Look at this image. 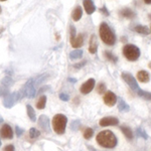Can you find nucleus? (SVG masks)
<instances>
[{
    "label": "nucleus",
    "mask_w": 151,
    "mask_h": 151,
    "mask_svg": "<svg viewBox=\"0 0 151 151\" xmlns=\"http://www.w3.org/2000/svg\"><path fill=\"white\" fill-rule=\"evenodd\" d=\"M40 135V132L37 130V129H35V128H31V129H29V136H30V138H37L38 136Z\"/></svg>",
    "instance_id": "nucleus-30"
},
{
    "label": "nucleus",
    "mask_w": 151,
    "mask_h": 151,
    "mask_svg": "<svg viewBox=\"0 0 151 151\" xmlns=\"http://www.w3.org/2000/svg\"><path fill=\"white\" fill-rule=\"evenodd\" d=\"M82 15H83V10L81 6H77L72 12V17L75 21H79L82 18Z\"/></svg>",
    "instance_id": "nucleus-19"
},
{
    "label": "nucleus",
    "mask_w": 151,
    "mask_h": 151,
    "mask_svg": "<svg viewBox=\"0 0 151 151\" xmlns=\"http://www.w3.org/2000/svg\"><path fill=\"white\" fill-rule=\"evenodd\" d=\"M97 50H98V42H97V38L96 35H92L91 38H90V45H89V52L94 55V53L97 52Z\"/></svg>",
    "instance_id": "nucleus-17"
},
{
    "label": "nucleus",
    "mask_w": 151,
    "mask_h": 151,
    "mask_svg": "<svg viewBox=\"0 0 151 151\" xmlns=\"http://www.w3.org/2000/svg\"><path fill=\"white\" fill-rule=\"evenodd\" d=\"M119 13H120V15H122L123 17L128 18V19H134V18L136 17V13H135V12H134L132 9L128 8V7L121 9V10L119 11Z\"/></svg>",
    "instance_id": "nucleus-16"
},
{
    "label": "nucleus",
    "mask_w": 151,
    "mask_h": 151,
    "mask_svg": "<svg viewBox=\"0 0 151 151\" xmlns=\"http://www.w3.org/2000/svg\"><path fill=\"white\" fill-rule=\"evenodd\" d=\"M146 4H151V0H143Z\"/></svg>",
    "instance_id": "nucleus-41"
},
{
    "label": "nucleus",
    "mask_w": 151,
    "mask_h": 151,
    "mask_svg": "<svg viewBox=\"0 0 151 151\" xmlns=\"http://www.w3.org/2000/svg\"><path fill=\"white\" fill-rule=\"evenodd\" d=\"M4 151H15V148H14L13 145H6L4 147Z\"/></svg>",
    "instance_id": "nucleus-37"
},
{
    "label": "nucleus",
    "mask_w": 151,
    "mask_h": 151,
    "mask_svg": "<svg viewBox=\"0 0 151 151\" xmlns=\"http://www.w3.org/2000/svg\"><path fill=\"white\" fill-rule=\"evenodd\" d=\"M136 92H137L138 96L141 97V98H143L144 100H146V101H151V93H149V92L143 91V90H141V89H138Z\"/></svg>",
    "instance_id": "nucleus-23"
},
{
    "label": "nucleus",
    "mask_w": 151,
    "mask_h": 151,
    "mask_svg": "<svg viewBox=\"0 0 151 151\" xmlns=\"http://www.w3.org/2000/svg\"><path fill=\"white\" fill-rule=\"evenodd\" d=\"M38 126L45 131V133L50 132V118L45 115H41L38 118Z\"/></svg>",
    "instance_id": "nucleus-9"
},
{
    "label": "nucleus",
    "mask_w": 151,
    "mask_h": 151,
    "mask_svg": "<svg viewBox=\"0 0 151 151\" xmlns=\"http://www.w3.org/2000/svg\"><path fill=\"white\" fill-rule=\"evenodd\" d=\"M99 35L102 41L108 45H114L116 43V35L115 32L112 30L107 22H102L99 27Z\"/></svg>",
    "instance_id": "nucleus-2"
},
{
    "label": "nucleus",
    "mask_w": 151,
    "mask_h": 151,
    "mask_svg": "<svg viewBox=\"0 0 151 151\" xmlns=\"http://www.w3.org/2000/svg\"><path fill=\"white\" fill-rule=\"evenodd\" d=\"M0 1H6V0H0Z\"/></svg>",
    "instance_id": "nucleus-47"
},
{
    "label": "nucleus",
    "mask_w": 151,
    "mask_h": 151,
    "mask_svg": "<svg viewBox=\"0 0 151 151\" xmlns=\"http://www.w3.org/2000/svg\"><path fill=\"white\" fill-rule=\"evenodd\" d=\"M86 64H87V62H86V60H84V62H82L81 64L74 65V68H76V69H80V68H83L84 65H86Z\"/></svg>",
    "instance_id": "nucleus-38"
},
{
    "label": "nucleus",
    "mask_w": 151,
    "mask_h": 151,
    "mask_svg": "<svg viewBox=\"0 0 151 151\" xmlns=\"http://www.w3.org/2000/svg\"><path fill=\"white\" fill-rule=\"evenodd\" d=\"M8 94H9V88L0 86V97H2V96L5 97L6 95H8Z\"/></svg>",
    "instance_id": "nucleus-33"
},
{
    "label": "nucleus",
    "mask_w": 151,
    "mask_h": 151,
    "mask_svg": "<svg viewBox=\"0 0 151 151\" xmlns=\"http://www.w3.org/2000/svg\"><path fill=\"white\" fill-rule=\"evenodd\" d=\"M123 55L124 57L127 58L130 62H136L138 58H140L141 52L140 48L135 45H131V43H128V45H125L123 47Z\"/></svg>",
    "instance_id": "nucleus-4"
},
{
    "label": "nucleus",
    "mask_w": 151,
    "mask_h": 151,
    "mask_svg": "<svg viewBox=\"0 0 151 151\" xmlns=\"http://www.w3.org/2000/svg\"><path fill=\"white\" fill-rule=\"evenodd\" d=\"M45 105H47V96H41L40 100L37 101V103H36V108L40 109V110H41V109H45Z\"/></svg>",
    "instance_id": "nucleus-26"
},
{
    "label": "nucleus",
    "mask_w": 151,
    "mask_h": 151,
    "mask_svg": "<svg viewBox=\"0 0 151 151\" xmlns=\"http://www.w3.org/2000/svg\"><path fill=\"white\" fill-rule=\"evenodd\" d=\"M118 109H119V111H121V112H128L130 107H129V105H127V103H126L123 99H120L118 103Z\"/></svg>",
    "instance_id": "nucleus-24"
},
{
    "label": "nucleus",
    "mask_w": 151,
    "mask_h": 151,
    "mask_svg": "<svg viewBox=\"0 0 151 151\" xmlns=\"http://www.w3.org/2000/svg\"><path fill=\"white\" fill-rule=\"evenodd\" d=\"M83 5H84V8L86 10L87 14H93L95 11H96V6H95L93 0H84L83 1Z\"/></svg>",
    "instance_id": "nucleus-14"
},
{
    "label": "nucleus",
    "mask_w": 151,
    "mask_h": 151,
    "mask_svg": "<svg viewBox=\"0 0 151 151\" xmlns=\"http://www.w3.org/2000/svg\"><path fill=\"white\" fill-rule=\"evenodd\" d=\"M87 148L89 150H91V151H96V149H95L94 147H92V146H90V145H88V144H87Z\"/></svg>",
    "instance_id": "nucleus-39"
},
{
    "label": "nucleus",
    "mask_w": 151,
    "mask_h": 151,
    "mask_svg": "<svg viewBox=\"0 0 151 151\" xmlns=\"http://www.w3.org/2000/svg\"><path fill=\"white\" fill-rule=\"evenodd\" d=\"M2 12V9H1V6H0V13Z\"/></svg>",
    "instance_id": "nucleus-44"
},
{
    "label": "nucleus",
    "mask_w": 151,
    "mask_h": 151,
    "mask_svg": "<svg viewBox=\"0 0 151 151\" xmlns=\"http://www.w3.org/2000/svg\"><path fill=\"white\" fill-rule=\"evenodd\" d=\"M60 99L62 101H65V102H68L70 100V96L68 94H65V93H62L60 94Z\"/></svg>",
    "instance_id": "nucleus-36"
},
{
    "label": "nucleus",
    "mask_w": 151,
    "mask_h": 151,
    "mask_svg": "<svg viewBox=\"0 0 151 151\" xmlns=\"http://www.w3.org/2000/svg\"><path fill=\"white\" fill-rule=\"evenodd\" d=\"M95 84H96V81H95L94 79H89L81 86V88H80V92L84 95L91 93L95 87Z\"/></svg>",
    "instance_id": "nucleus-8"
},
{
    "label": "nucleus",
    "mask_w": 151,
    "mask_h": 151,
    "mask_svg": "<svg viewBox=\"0 0 151 151\" xmlns=\"http://www.w3.org/2000/svg\"><path fill=\"white\" fill-rule=\"evenodd\" d=\"M148 68H149V69L151 70V62L149 63V64H148Z\"/></svg>",
    "instance_id": "nucleus-43"
},
{
    "label": "nucleus",
    "mask_w": 151,
    "mask_h": 151,
    "mask_svg": "<svg viewBox=\"0 0 151 151\" xmlns=\"http://www.w3.org/2000/svg\"><path fill=\"white\" fill-rule=\"evenodd\" d=\"M12 85H13V80H12L11 77H4L3 79L1 80V83H0V86H3L6 88H10Z\"/></svg>",
    "instance_id": "nucleus-21"
},
{
    "label": "nucleus",
    "mask_w": 151,
    "mask_h": 151,
    "mask_svg": "<svg viewBox=\"0 0 151 151\" xmlns=\"http://www.w3.org/2000/svg\"><path fill=\"white\" fill-rule=\"evenodd\" d=\"M122 79L127 83V85L133 90V91H137V90L139 89L137 81H136V79L130 74V73H126V72L122 73Z\"/></svg>",
    "instance_id": "nucleus-7"
},
{
    "label": "nucleus",
    "mask_w": 151,
    "mask_h": 151,
    "mask_svg": "<svg viewBox=\"0 0 151 151\" xmlns=\"http://www.w3.org/2000/svg\"><path fill=\"white\" fill-rule=\"evenodd\" d=\"M26 111H27V115L29 117V119H30L32 122H35L36 121V115H35V112L33 110V108L30 106V105H27L26 106Z\"/></svg>",
    "instance_id": "nucleus-25"
},
{
    "label": "nucleus",
    "mask_w": 151,
    "mask_h": 151,
    "mask_svg": "<svg viewBox=\"0 0 151 151\" xmlns=\"http://www.w3.org/2000/svg\"><path fill=\"white\" fill-rule=\"evenodd\" d=\"M0 135L2 138H5V139H12L13 138V131L10 126L8 124H4L3 126L0 129Z\"/></svg>",
    "instance_id": "nucleus-12"
},
{
    "label": "nucleus",
    "mask_w": 151,
    "mask_h": 151,
    "mask_svg": "<svg viewBox=\"0 0 151 151\" xmlns=\"http://www.w3.org/2000/svg\"><path fill=\"white\" fill-rule=\"evenodd\" d=\"M106 85H105V83H100L98 85V87H97V92L100 94V95H103L105 94V91H106Z\"/></svg>",
    "instance_id": "nucleus-32"
},
{
    "label": "nucleus",
    "mask_w": 151,
    "mask_h": 151,
    "mask_svg": "<svg viewBox=\"0 0 151 151\" xmlns=\"http://www.w3.org/2000/svg\"><path fill=\"white\" fill-rule=\"evenodd\" d=\"M0 147H1V140H0Z\"/></svg>",
    "instance_id": "nucleus-46"
},
{
    "label": "nucleus",
    "mask_w": 151,
    "mask_h": 151,
    "mask_svg": "<svg viewBox=\"0 0 151 151\" xmlns=\"http://www.w3.org/2000/svg\"><path fill=\"white\" fill-rule=\"evenodd\" d=\"M69 82H70V83H76V82H77V80L72 79V78H69Z\"/></svg>",
    "instance_id": "nucleus-40"
},
{
    "label": "nucleus",
    "mask_w": 151,
    "mask_h": 151,
    "mask_svg": "<svg viewBox=\"0 0 151 151\" xmlns=\"http://www.w3.org/2000/svg\"><path fill=\"white\" fill-rule=\"evenodd\" d=\"M136 133H137V135L139 136V137L143 138V139H148L147 133H146L145 131H143L141 127H138L137 129H136Z\"/></svg>",
    "instance_id": "nucleus-31"
},
{
    "label": "nucleus",
    "mask_w": 151,
    "mask_h": 151,
    "mask_svg": "<svg viewBox=\"0 0 151 151\" xmlns=\"http://www.w3.org/2000/svg\"><path fill=\"white\" fill-rule=\"evenodd\" d=\"M100 126L106 127V126H115L119 124V119L116 117H104L100 120Z\"/></svg>",
    "instance_id": "nucleus-10"
},
{
    "label": "nucleus",
    "mask_w": 151,
    "mask_h": 151,
    "mask_svg": "<svg viewBox=\"0 0 151 151\" xmlns=\"http://www.w3.org/2000/svg\"><path fill=\"white\" fill-rule=\"evenodd\" d=\"M20 99H21V96L19 92H13V93H11V94H8V95H6L3 99V106L5 107V108H12V107L16 104V102Z\"/></svg>",
    "instance_id": "nucleus-6"
},
{
    "label": "nucleus",
    "mask_w": 151,
    "mask_h": 151,
    "mask_svg": "<svg viewBox=\"0 0 151 151\" xmlns=\"http://www.w3.org/2000/svg\"><path fill=\"white\" fill-rule=\"evenodd\" d=\"M133 31L142 35H148L150 33V29L146 25H142V24H136L133 27Z\"/></svg>",
    "instance_id": "nucleus-15"
},
{
    "label": "nucleus",
    "mask_w": 151,
    "mask_h": 151,
    "mask_svg": "<svg viewBox=\"0 0 151 151\" xmlns=\"http://www.w3.org/2000/svg\"><path fill=\"white\" fill-rule=\"evenodd\" d=\"M96 140L100 146L104 148H109V149L116 147L117 143H118L116 135L110 130H104L98 133Z\"/></svg>",
    "instance_id": "nucleus-1"
},
{
    "label": "nucleus",
    "mask_w": 151,
    "mask_h": 151,
    "mask_svg": "<svg viewBox=\"0 0 151 151\" xmlns=\"http://www.w3.org/2000/svg\"><path fill=\"white\" fill-rule=\"evenodd\" d=\"M121 129V131L123 132V134L125 135V137L127 138V139L129 140H132L133 139V132H132V130H131L130 128L127 127V126H121L120 127Z\"/></svg>",
    "instance_id": "nucleus-20"
},
{
    "label": "nucleus",
    "mask_w": 151,
    "mask_h": 151,
    "mask_svg": "<svg viewBox=\"0 0 151 151\" xmlns=\"http://www.w3.org/2000/svg\"><path fill=\"white\" fill-rule=\"evenodd\" d=\"M2 122H3V118H2V117L0 116V124H1Z\"/></svg>",
    "instance_id": "nucleus-42"
},
{
    "label": "nucleus",
    "mask_w": 151,
    "mask_h": 151,
    "mask_svg": "<svg viewBox=\"0 0 151 151\" xmlns=\"http://www.w3.org/2000/svg\"><path fill=\"white\" fill-rule=\"evenodd\" d=\"M99 11L101 12V13H103L104 15H106V16H109V15H110V12L108 11V9H107V7H106V6L101 7V8L99 9Z\"/></svg>",
    "instance_id": "nucleus-34"
},
{
    "label": "nucleus",
    "mask_w": 151,
    "mask_h": 151,
    "mask_svg": "<svg viewBox=\"0 0 151 151\" xmlns=\"http://www.w3.org/2000/svg\"><path fill=\"white\" fill-rule=\"evenodd\" d=\"M94 135V130L92 128H86L84 131V138L87 140L91 139L92 137H93Z\"/></svg>",
    "instance_id": "nucleus-28"
},
{
    "label": "nucleus",
    "mask_w": 151,
    "mask_h": 151,
    "mask_svg": "<svg viewBox=\"0 0 151 151\" xmlns=\"http://www.w3.org/2000/svg\"><path fill=\"white\" fill-rule=\"evenodd\" d=\"M70 41L73 47L79 48L84 45V35H76L75 37H70Z\"/></svg>",
    "instance_id": "nucleus-13"
},
{
    "label": "nucleus",
    "mask_w": 151,
    "mask_h": 151,
    "mask_svg": "<svg viewBox=\"0 0 151 151\" xmlns=\"http://www.w3.org/2000/svg\"><path fill=\"white\" fill-rule=\"evenodd\" d=\"M137 79L138 81L141 82V83H148L150 81V75L148 72H146V70H139V72L137 73Z\"/></svg>",
    "instance_id": "nucleus-18"
},
{
    "label": "nucleus",
    "mask_w": 151,
    "mask_h": 151,
    "mask_svg": "<svg viewBox=\"0 0 151 151\" xmlns=\"http://www.w3.org/2000/svg\"><path fill=\"white\" fill-rule=\"evenodd\" d=\"M149 18H150V19H151V13H150V14H149Z\"/></svg>",
    "instance_id": "nucleus-45"
},
{
    "label": "nucleus",
    "mask_w": 151,
    "mask_h": 151,
    "mask_svg": "<svg viewBox=\"0 0 151 151\" xmlns=\"http://www.w3.org/2000/svg\"><path fill=\"white\" fill-rule=\"evenodd\" d=\"M15 132H16V136H17V137H20V136L24 133V129H21L20 127L16 126V127H15Z\"/></svg>",
    "instance_id": "nucleus-35"
},
{
    "label": "nucleus",
    "mask_w": 151,
    "mask_h": 151,
    "mask_svg": "<svg viewBox=\"0 0 151 151\" xmlns=\"http://www.w3.org/2000/svg\"><path fill=\"white\" fill-rule=\"evenodd\" d=\"M68 118L63 114H57L52 118V127L53 131L58 135H62L65 132V127H67Z\"/></svg>",
    "instance_id": "nucleus-3"
},
{
    "label": "nucleus",
    "mask_w": 151,
    "mask_h": 151,
    "mask_svg": "<svg viewBox=\"0 0 151 151\" xmlns=\"http://www.w3.org/2000/svg\"><path fill=\"white\" fill-rule=\"evenodd\" d=\"M20 93V96H21V99L23 97H27L29 99H32L35 97L36 95V90H35V78H31L29 79L26 84L24 85L23 89L21 91H19Z\"/></svg>",
    "instance_id": "nucleus-5"
},
{
    "label": "nucleus",
    "mask_w": 151,
    "mask_h": 151,
    "mask_svg": "<svg viewBox=\"0 0 151 151\" xmlns=\"http://www.w3.org/2000/svg\"><path fill=\"white\" fill-rule=\"evenodd\" d=\"M104 55H105V57H106L107 60H110V62H112V63H114V64H116V63L118 62V58L115 57V55H114L112 52H105Z\"/></svg>",
    "instance_id": "nucleus-27"
},
{
    "label": "nucleus",
    "mask_w": 151,
    "mask_h": 151,
    "mask_svg": "<svg viewBox=\"0 0 151 151\" xmlns=\"http://www.w3.org/2000/svg\"><path fill=\"white\" fill-rule=\"evenodd\" d=\"M104 103L107 105L108 107H113L114 105H116L117 103V96L113 92L108 91L104 96Z\"/></svg>",
    "instance_id": "nucleus-11"
},
{
    "label": "nucleus",
    "mask_w": 151,
    "mask_h": 151,
    "mask_svg": "<svg viewBox=\"0 0 151 151\" xmlns=\"http://www.w3.org/2000/svg\"><path fill=\"white\" fill-rule=\"evenodd\" d=\"M83 57V50H73L72 52L70 53V58L72 60H80Z\"/></svg>",
    "instance_id": "nucleus-22"
},
{
    "label": "nucleus",
    "mask_w": 151,
    "mask_h": 151,
    "mask_svg": "<svg viewBox=\"0 0 151 151\" xmlns=\"http://www.w3.org/2000/svg\"><path fill=\"white\" fill-rule=\"evenodd\" d=\"M80 127H81V120L77 119V120H75V121H73V122H72L70 129H72L73 131H78Z\"/></svg>",
    "instance_id": "nucleus-29"
}]
</instances>
